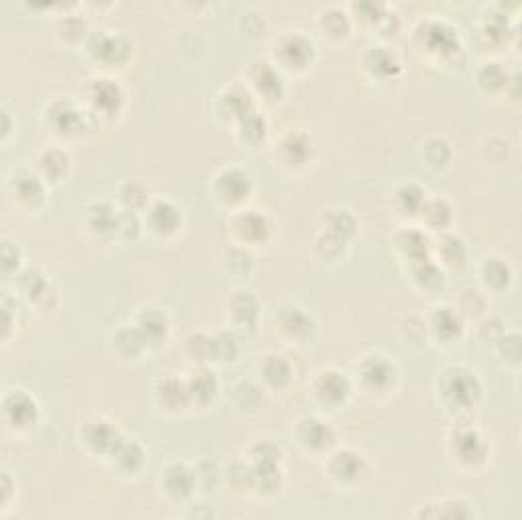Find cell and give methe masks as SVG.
<instances>
[{
    "label": "cell",
    "mask_w": 522,
    "mask_h": 520,
    "mask_svg": "<svg viewBox=\"0 0 522 520\" xmlns=\"http://www.w3.org/2000/svg\"><path fill=\"white\" fill-rule=\"evenodd\" d=\"M265 376H268V380H272L274 384H282L284 380H288L290 367H288V363H286L282 357H276V359H272V361L265 365Z\"/></svg>",
    "instance_id": "cell-14"
},
{
    "label": "cell",
    "mask_w": 522,
    "mask_h": 520,
    "mask_svg": "<svg viewBox=\"0 0 522 520\" xmlns=\"http://www.w3.org/2000/svg\"><path fill=\"white\" fill-rule=\"evenodd\" d=\"M333 439V433L331 429L320 422V420H306V426H304V441L312 447H325L329 445Z\"/></svg>",
    "instance_id": "cell-8"
},
{
    "label": "cell",
    "mask_w": 522,
    "mask_h": 520,
    "mask_svg": "<svg viewBox=\"0 0 522 520\" xmlns=\"http://www.w3.org/2000/svg\"><path fill=\"white\" fill-rule=\"evenodd\" d=\"M143 331H145V337H153V339H155V333H153V331H157V335L162 337V335L166 333V321H164L160 314L151 312V314H147L145 321H143Z\"/></svg>",
    "instance_id": "cell-15"
},
{
    "label": "cell",
    "mask_w": 522,
    "mask_h": 520,
    "mask_svg": "<svg viewBox=\"0 0 522 520\" xmlns=\"http://www.w3.org/2000/svg\"><path fill=\"white\" fill-rule=\"evenodd\" d=\"M316 392L320 394L323 400H329V402H341L349 392V384L347 380L337 373V371H327L318 378L316 382Z\"/></svg>",
    "instance_id": "cell-1"
},
{
    "label": "cell",
    "mask_w": 522,
    "mask_h": 520,
    "mask_svg": "<svg viewBox=\"0 0 522 520\" xmlns=\"http://www.w3.org/2000/svg\"><path fill=\"white\" fill-rule=\"evenodd\" d=\"M237 184H249L247 173L237 172V170L225 173V175L221 177V192H223V196H227V198H231V200H237V198H241V196H247L249 190L237 188Z\"/></svg>",
    "instance_id": "cell-10"
},
{
    "label": "cell",
    "mask_w": 522,
    "mask_h": 520,
    "mask_svg": "<svg viewBox=\"0 0 522 520\" xmlns=\"http://www.w3.org/2000/svg\"><path fill=\"white\" fill-rule=\"evenodd\" d=\"M177 210L168 202H157L151 210V223L157 231H174L177 227Z\"/></svg>",
    "instance_id": "cell-6"
},
{
    "label": "cell",
    "mask_w": 522,
    "mask_h": 520,
    "mask_svg": "<svg viewBox=\"0 0 522 520\" xmlns=\"http://www.w3.org/2000/svg\"><path fill=\"white\" fill-rule=\"evenodd\" d=\"M166 486H168V490L174 494L175 498H184V496H188V494L192 492V488H194V475L190 473L188 467H184V465H174V467H170V471H168Z\"/></svg>",
    "instance_id": "cell-5"
},
{
    "label": "cell",
    "mask_w": 522,
    "mask_h": 520,
    "mask_svg": "<svg viewBox=\"0 0 522 520\" xmlns=\"http://www.w3.org/2000/svg\"><path fill=\"white\" fill-rule=\"evenodd\" d=\"M243 227H245V235L251 237V231H257L259 237H263V232L268 231V225H265V219L261 215H247L243 217Z\"/></svg>",
    "instance_id": "cell-17"
},
{
    "label": "cell",
    "mask_w": 522,
    "mask_h": 520,
    "mask_svg": "<svg viewBox=\"0 0 522 520\" xmlns=\"http://www.w3.org/2000/svg\"><path fill=\"white\" fill-rule=\"evenodd\" d=\"M333 471L339 475V477H343V479H353V477H357L359 475V471H361V457L359 455H355V453H339L337 457H335V462H333Z\"/></svg>",
    "instance_id": "cell-9"
},
{
    "label": "cell",
    "mask_w": 522,
    "mask_h": 520,
    "mask_svg": "<svg viewBox=\"0 0 522 520\" xmlns=\"http://www.w3.org/2000/svg\"><path fill=\"white\" fill-rule=\"evenodd\" d=\"M94 98H96V105L107 107V102H109V109H113V107H116V102L120 100V92H118V88H116V84L105 82V84H98V86H96Z\"/></svg>",
    "instance_id": "cell-13"
},
{
    "label": "cell",
    "mask_w": 522,
    "mask_h": 520,
    "mask_svg": "<svg viewBox=\"0 0 522 520\" xmlns=\"http://www.w3.org/2000/svg\"><path fill=\"white\" fill-rule=\"evenodd\" d=\"M300 43H302V39H292L290 43L286 45V56H288V61H290V63H298V65H302V63L306 61V58H304V56H300V52H298Z\"/></svg>",
    "instance_id": "cell-20"
},
{
    "label": "cell",
    "mask_w": 522,
    "mask_h": 520,
    "mask_svg": "<svg viewBox=\"0 0 522 520\" xmlns=\"http://www.w3.org/2000/svg\"><path fill=\"white\" fill-rule=\"evenodd\" d=\"M284 327L294 335H306L312 331V321H308V316L298 308H292L284 316Z\"/></svg>",
    "instance_id": "cell-12"
},
{
    "label": "cell",
    "mask_w": 522,
    "mask_h": 520,
    "mask_svg": "<svg viewBox=\"0 0 522 520\" xmlns=\"http://www.w3.org/2000/svg\"><path fill=\"white\" fill-rule=\"evenodd\" d=\"M477 382L471 373L467 371H457L453 378H451V384H449V394L455 402L459 404H469L475 394H477Z\"/></svg>",
    "instance_id": "cell-4"
},
{
    "label": "cell",
    "mask_w": 522,
    "mask_h": 520,
    "mask_svg": "<svg viewBox=\"0 0 522 520\" xmlns=\"http://www.w3.org/2000/svg\"><path fill=\"white\" fill-rule=\"evenodd\" d=\"M23 182L27 184V188H25V186H19V192H21L23 198H31V196H39V194H41V186H39L37 177H27V180H23Z\"/></svg>",
    "instance_id": "cell-19"
},
{
    "label": "cell",
    "mask_w": 522,
    "mask_h": 520,
    "mask_svg": "<svg viewBox=\"0 0 522 520\" xmlns=\"http://www.w3.org/2000/svg\"><path fill=\"white\" fill-rule=\"evenodd\" d=\"M194 384H198V388L200 390H196L194 392V396H200L202 394V400H208L213 394H215V378L210 376V373H206V371H202V373H198L196 376V380H194Z\"/></svg>",
    "instance_id": "cell-16"
},
{
    "label": "cell",
    "mask_w": 522,
    "mask_h": 520,
    "mask_svg": "<svg viewBox=\"0 0 522 520\" xmlns=\"http://www.w3.org/2000/svg\"><path fill=\"white\" fill-rule=\"evenodd\" d=\"M361 373L371 388H386L394 378V367L384 357H371L363 363Z\"/></svg>",
    "instance_id": "cell-2"
},
{
    "label": "cell",
    "mask_w": 522,
    "mask_h": 520,
    "mask_svg": "<svg viewBox=\"0 0 522 520\" xmlns=\"http://www.w3.org/2000/svg\"><path fill=\"white\" fill-rule=\"evenodd\" d=\"M90 441L107 451V449H118L120 447V441H118V435H116V429H113L111 424H105V422H96L92 426V433H90Z\"/></svg>",
    "instance_id": "cell-7"
},
{
    "label": "cell",
    "mask_w": 522,
    "mask_h": 520,
    "mask_svg": "<svg viewBox=\"0 0 522 520\" xmlns=\"http://www.w3.org/2000/svg\"><path fill=\"white\" fill-rule=\"evenodd\" d=\"M133 449V445H127V447H122L120 451H118V455H120V459L124 462L127 467H131V469H135L139 463H141V451H139V447H135V451H131Z\"/></svg>",
    "instance_id": "cell-18"
},
{
    "label": "cell",
    "mask_w": 522,
    "mask_h": 520,
    "mask_svg": "<svg viewBox=\"0 0 522 520\" xmlns=\"http://www.w3.org/2000/svg\"><path fill=\"white\" fill-rule=\"evenodd\" d=\"M4 410L12 424H29L31 418H35V402L23 392L10 394L4 402Z\"/></svg>",
    "instance_id": "cell-3"
},
{
    "label": "cell",
    "mask_w": 522,
    "mask_h": 520,
    "mask_svg": "<svg viewBox=\"0 0 522 520\" xmlns=\"http://www.w3.org/2000/svg\"><path fill=\"white\" fill-rule=\"evenodd\" d=\"M435 329L439 331V335L443 337H455L459 333V318L455 316V312H451L449 308H443L435 314V321H433Z\"/></svg>",
    "instance_id": "cell-11"
}]
</instances>
